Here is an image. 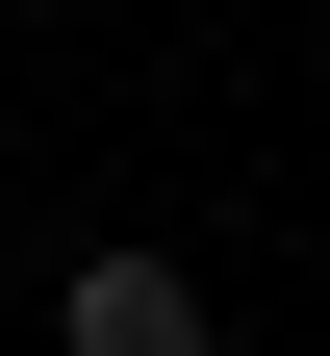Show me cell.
Returning <instances> with one entry per match:
<instances>
[{
	"mask_svg": "<svg viewBox=\"0 0 330 356\" xmlns=\"http://www.w3.org/2000/svg\"><path fill=\"white\" fill-rule=\"evenodd\" d=\"M51 356H204V254H153V229H102L51 280Z\"/></svg>",
	"mask_w": 330,
	"mask_h": 356,
	"instance_id": "cell-1",
	"label": "cell"
}]
</instances>
